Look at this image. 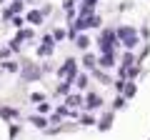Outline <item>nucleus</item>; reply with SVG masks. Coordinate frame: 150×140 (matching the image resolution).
Here are the masks:
<instances>
[]
</instances>
